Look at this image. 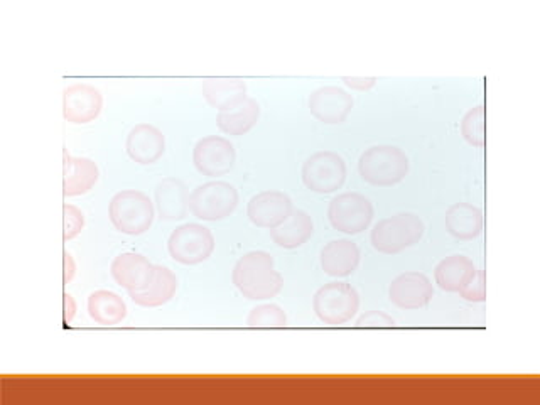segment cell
<instances>
[{"mask_svg":"<svg viewBox=\"0 0 540 405\" xmlns=\"http://www.w3.org/2000/svg\"><path fill=\"white\" fill-rule=\"evenodd\" d=\"M232 282L249 301L272 299L284 287V279L274 270V260L260 250L249 252L238 260L233 267Z\"/></svg>","mask_w":540,"mask_h":405,"instance_id":"6da1fadb","label":"cell"},{"mask_svg":"<svg viewBox=\"0 0 540 405\" xmlns=\"http://www.w3.org/2000/svg\"><path fill=\"white\" fill-rule=\"evenodd\" d=\"M358 173L365 183L390 188L404 181L409 173V159L399 147H370L358 161Z\"/></svg>","mask_w":540,"mask_h":405,"instance_id":"7a4b0ae2","label":"cell"},{"mask_svg":"<svg viewBox=\"0 0 540 405\" xmlns=\"http://www.w3.org/2000/svg\"><path fill=\"white\" fill-rule=\"evenodd\" d=\"M108 216L115 230L130 237H137L152 227L156 210L149 196L142 191L125 189L110 201Z\"/></svg>","mask_w":540,"mask_h":405,"instance_id":"3957f363","label":"cell"},{"mask_svg":"<svg viewBox=\"0 0 540 405\" xmlns=\"http://www.w3.org/2000/svg\"><path fill=\"white\" fill-rule=\"evenodd\" d=\"M424 235V223L419 216L412 213H400V215L384 218L373 227V249L385 255H397L416 245Z\"/></svg>","mask_w":540,"mask_h":405,"instance_id":"277c9868","label":"cell"},{"mask_svg":"<svg viewBox=\"0 0 540 405\" xmlns=\"http://www.w3.org/2000/svg\"><path fill=\"white\" fill-rule=\"evenodd\" d=\"M313 309L321 323L341 326L358 313L360 294L346 282H330L319 287L314 294Z\"/></svg>","mask_w":540,"mask_h":405,"instance_id":"5b68a950","label":"cell"},{"mask_svg":"<svg viewBox=\"0 0 540 405\" xmlns=\"http://www.w3.org/2000/svg\"><path fill=\"white\" fill-rule=\"evenodd\" d=\"M238 191L227 181H210L189 195V211L203 222H220L237 210Z\"/></svg>","mask_w":540,"mask_h":405,"instance_id":"8992f818","label":"cell"},{"mask_svg":"<svg viewBox=\"0 0 540 405\" xmlns=\"http://www.w3.org/2000/svg\"><path fill=\"white\" fill-rule=\"evenodd\" d=\"M215 250V237L210 228L200 223H186L176 228L168 240V252L183 265L203 264Z\"/></svg>","mask_w":540,"mask_h":405,"instance_id":"52a82bcc","label":"cell"},{"mask_svg":"<svg viewBox=\"0 0 540 405\" xmlns=\"http://www.w3.org/2000/svg\"><path fill=\"white\" fill-rule=\"evenodd\" d=\"M303 183L318 195H331L343 188L346 181V162L333 151H319L304 162Z\"/></svg>","mask_w":540,"mask_h":405,"instance_id":"ba28073f","label":"cell"},{"mask_svg":"<svg viewBox=\"0 0 540 405\" xmlns=\"http://www.w3.org/2000/svg\"><path fill=\"white\" fill-rule=\"evenodd\" d=\"M331 227L346 235L365 232L373 220V205L360 193H343L333 198L328 208Z\"/></svg>","mask_w":540,"mask_h":405,"instance_id":"9c48e42d","label":"cell"},{"mask_svg":"<svg viewBox=\"0 0 540 405\" xmlns=\"http://www.w3.org/2000/svg\"><path fill=\"white\" fill-rule=\"evenodd\" d=\"M237 152L232 142L220 135H208L198 141L193 149L195 168L208 178H220L232 171Z\"/></svg>","mask_w":540,"mask_h":405,"instance_id":"30bf717a","label":"cell"},{"mask_svg":"<svg viewBox=\"0 0 540 405\" xmlns=\"http://www.w3.org/2000/svg\"><path fill=\"white\" fill-rule=\"evenodd\" d=\"M294 211L292 201L286 193L282 191H262L255 195L247 205V216L250 222L257 228L274 230L281 227Z\"/></svg>","mask_w":540,"mask_h":405,"instance_id":"8fae6325","label":"cell"},{"mask_svg":"<svg viewBox=\"0 0 540 405\" xmlns=\"http://www.w3.org/2000/svg\"><path fill=\"white\" fill-rule=\"evenodd\" d=\"M434 296L429 277L421 272H405L395 277L389 287L390 303L405 311L426 308Z\"/></svg>","mask_w":540,"mask_h":405,"instance_id":"7c38bea8","label":"cell"},{"mask_svg":"<svg viewBox=\"0 0 540 405\" xmlns=\"http://www.w3.org/2000/svg\"><path fill=\"white\" fill-rule=\"evenodd\" d=\"M103 97L98 88L76 83L63 93V115L70 124H90L102 114Z\"/></svg>","mask_w":540,"mask_h":405,"instance_id":"4fadbf2b","label":"cell"},{"mask_svg":"<svg viewBox=\"0 0 540 405\" xmlns=\"http://www.w3.org/2000/svg\"><path fill=\"white\" fill-rule=\"evenodd\" d=\"M309 112L314 119L326 125L343 124L353 108V98L350 93L340 87L318 88L309 95Z\"/></svg>","mask_w":540,"mask_h":405,"instance_id":"5bb4252c","label":"cell"},{"mask_svg":"<svg viewBox=\"0 0 540 405\" xmlns=\"http://www.w3.org/2000/svg\"><path fill=\"white\" fill-rule=\"evenodd\" d=\"M125 151L132 161L149 166L159 161L166 152V137L151 124L135 125L125 141Z\"/></svg>","mask_w":540,"mask_h":405,"instance_id":"9a60e30c","label":"cell"},{"mask_svg":"<svg viewBox=\"0 0 540 405\" xmlns=\"http://www.w3.org/2000/svg\"><path fill=\"white\" fill-rule=\"evenodd\" d=\"M110 274L125 291H142L152 281L154 265L144 255L125 252L115 257L110 265Z\"/></svg>","mask_w":540,"mask_h":405,"instance_id":"2e32d148","label":"cell"},{"mask_svg":"<svg viewBox=\"0 0 540 405\" xmlns=\"http://www.w3.org/2000/svg\"><path fill=\"white\" fill-rule=\"evenodd\" d=\"M157 215L164 222H179L188 215L189 195L183 181L178 178H164L157 184L156 193Z\"/></svg>","mask_w":540,"mask_h":405,"instance_id":"e0dca14e","label":"cell"},{"mask_svg":"<svg viewBox=\"0 0 540 405\" xmlns=\"http://www.w3.org/2000/svg\"><path fill=\"white\" fill-rule=\"evenodd\" d=\"M178 291V277L168 267L154 265V276L149 286L142 291L129 292L132 303L141 308H161L173 299Z\"/></svg>","mask_w":540,"mask_h":405,"instance_id":"ac0fdd59","label":"cell"},{"mask_svg":"<svg viewBox=\"0 0 540 405\" xmlns=\"http://www.w3.org/2000/svg\"><path fill=\"white\" fill-rule=\"evenodd\" d=\"M360 264V249L357 243L341 238L324 245L321 250V269L330 277H348Z\"/></svg>","mask_w":540,"mask_h":405,"instance_id":"d6986e66","label":"cell"},{"mask_svg":"<svg viewBox=\"0 0 540 405\" xmlns=\"http://www.w3.org/2000/svg\"><path fill=\"white\" fill-rule=\"evenodd\" d=\"M98 166L88 157H71L65 151V173H63V195H87L88 191L97 184Z\"/></svg>","mask_w":540,"mask_h":405,"instance_id":"ffe728a7","label":"cell"},{"mask_svg":"<svg viewBox=\"0 0 540 405\" xmlns=\"http://www.w3.org/2000/svg\"><path fill=\"white\" fill-rule=\"evenodd\" d=\"M444 225L456 240H473L483 230V211L470 203H454L444 215Z\"/></svg>","mask_w":540,"mask_h":405,"instance_id":"44dd1931","label":"cell"},{"mask_svg":"<svg viewBox=\"0 0 540 405\" xmlns=\"http://www.w3.org/2000/svg\"><path fill=\"white\" fill-rule=\"evenodd\" d=\"M201 92L210 107L222 112L247 98V85L240 78H208L203 81Z\"/></svg>","mask_w":540,"mask_h":405,"instance_id":"7402d4cb","label":"cell"},{"mask_svg":"<svg viewBox=\"0 0 540 405\" xmlns=\"http://www.w3.org/2000/svg\"><path fill=\"white\" fill-rule=\"evenodd\" d=\"M259 115V103L254 98L247 97L235 107L218 112L216 125L223 134L240 137V135H245L249 130H252V127L259 120Z\"/></svg>","mask_w":540,"mask_h":405,"instance_id":"603a6c76","label":"cell"},{"mask_svg":"<svg viewBox=\"0 0 540 405\" xmlns=\"http://www.w3.org/2000/svg\"><path fill=\"white\" fill-rule=\"evenodd\" d=\"M313 218L303 210H294L281 227L270 230V238L286 250L299 249L313 237Z\"/></svg>","mask_w":540,"mask_h":405,"instance_id":"cb8c5ba5","label":"cell"},{"mask_svg":"<svg viewBox=\"0 0 540 405\" xmlns=\"http://www.w3.org/2000/svg\"><path fill=\"white\" fill-rule=\"evenodd\" d=\"M476 267L465 255H451L439 262L434 279L443 291L459 292L475 277Z\"/></svg>","mask_w":540,"mask_h":405,"instance_id":"d4e9b609","label":"cell"},{"mask_svg":"<svg viewBox=\"0 0 540 405\" xmlns=\"http://www.w3.org/2000/svg\"><path fill=\"white\" fill-rule=\"evenodd\" d=\"M88 314L97 324L117 326L127 316V304L115 292L95 291L88 297Z\"/></svg>","mask_w":540,"mask_h":405,"instance_id":"484cf974","label":"cell"},{"mask_svg":"<svg viewBox=\"0 0 540 405\" xmlns=\"http://www.w3.org/2000/svg\"><path fill=\"white\" fill-rule=\"evenodd\" d=\"M461 135L470 146L481 149L485 146V107L471 108L461 120Z\"/></svg>","mask_w":540,"mask_h":405,"instance_id":"4316f807","label":"cell"},{"mask_svg":"<svg viewBox=\"0 0 540 405\" xmlns=\"http://www.w3.org/2000/svg\"><path fill=\"white\" fill-rule=\"evenodd\" d=\"M247 326L250 328H284L287 326V316L284 309L277 304H262L250 311L247 316Z\"/></svg>","mask_w":540,"mask_h":405,"instance_id":"83f0119b","label":"cell"},{"mask_svg":"<svg viewBox=\"0 0 540 405\" xmlns=\"http://www.w3.org/2000/svg\"><path fill=\"white\" fill-rule=\"evenodd\" d=\"M63 216H65V227H63V242L68 243L73 238L80 235L85 227V215L78 206L65 203L63 206Z\"/></svg>","mask_w":540,"mask_h":405,"instance_id":"f1b7e54d","label":"cell"},{"mask_svg":"<svg viewBox=\"0 0 540 405\" xmlns=\"http://www.w3.org/2000/svg\"><path fill=\"white\" fill-rule=\"evenodd\" d=\"M459 296L463 297L468 303H485L486 301V284H485V272L483 270H476L475 277L466 284Z\"/></svg>","mask_w":540,"mask_h":405,"instance_id":"f546056e","label":"cell"},{"mask_svg":"<svg viewBox=\"0 0 540 405\" xmlns=\"http://www.w3.org/2000/svg\"><path fill=\"white\" fill-rule=\"evenodd\" d=\"M357 328H394L395 321L382 311H368L357 319Z\"/></svg>","mask_w":540,"mask_h":405,"instance_id":"4dcf8cb0","label":"cell"},{"mask_svg":"<svg viewBox=\"0 0 540 405\" xmlns=\"http://www.w3.org/2000/svg\"><path fill=\"white\" fill-rule=\"evenodd\" d=\"M341 81L345 83L346 87H350L351 90H357V92H368L372 90L375 85H377V78L372 76V78H363V76H343Z\"/></svg>","mask_w":540,"mask_h":405,"instance_id":"1f68e13d","label":"cell"},{"mask_svg":"<svg viewBox=\"0 0 540 405\" xmlns=\"http://www.w3.org/2000/svg\"><path fill=\"white\" fill-rule=\"evenodd\" d=\"M63 262H65V276H63V284L68 286V284L73 281V277H75L76 274L75 259H73V255H71L68 250H65V254H63Z\"/></svg>","mask_w":540,"mask_h":405,"instance_id":"d6a6232c","label":"cell"},{"mask_svg":"<svg viewBox=\"0 0 540 405\" xmlns=\"http://www.w3.org/2000/svg\"><path fill=\"white\" fill-rule=\"evenodd\" d=\"M63 303H65V324H71L76 316L75 297L66 292L65 296H63Z\"/></svg>","mask_w":540,"mask_h":405,"instance_id":"836d02e7","label":"cell"}]
</instances>
